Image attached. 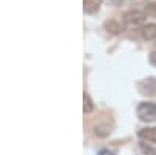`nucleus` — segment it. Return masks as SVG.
<instances>
[{"instance_id":"f257e3e1","label":"nucleus","mask_w":156,"mask_h":155,"mask_svg":"<svg viewBox=\"0 0 156 155\" xmlns=\"http://www.w3.org/2000/svg\"><path fill=\"white\" fill-rule=\"evenodd\" d=\"M137 116L144 122H154L156 121V103L142 102L137 107Z\"/></svg>"},{"instance_id":"f03ea898","label":"nucleus","mask_w":156,"mask_h":155,"mask_svg":"<svg viewBox=\"0 0 156 155\" xmlns=\"http://www.w3.org/2000/svg\"><path fill=\"white\" fill-rule=\"evenodd\" d=\"M145 13L137 11V9H131V11H126L123 14V22L128 27H137V25L144 24L145 22Z\"/></svg>"},{"instance_id":"7ed1b4c3","label":"nucleus","mask_w":156,"mask_h":155,"mask_svg":"<svg viewBox=\"0 0 156 155\" xmlns=\"http://www.w3.org/2000/svg\"><path fill=\"white\" fill-rule=\"evenodd\" d=\"M140 94L144 96H154L156 94V79H145L137 83Z\"/></svg>"},{"instance_id":"20e7f679","label":"nucleus","mask_w":156,"mask_h":155,"mask_svg":"<svg viewBox=\"0 0 156 155\" xmlns=\"http://www.w3.org/2000/svg\"><path fill=\"white\" fill-rule=\"evenodd\" d=\"M139 33H140L142 39L153 41V39H156V25L154 24H147V25H144V27L139 30Z\"/></svg>"},{"instance_id":"39448f33","label":"nucleus","mask_w":156,"mask_h":155,"mask_svg":"<svg viewBox=\"0 0 156 155\" xmlns=\"http://www.w3.org/2000/svg\"><path fill=\"white\" fill-rule=\"evenodd\" d=\"M103 0H83V8L87 14H92V13L98 11L100 5H101Z\"/></svg>"},{"instance_id":"423d86ee","label":"nucleus","mask_w":156,"mask_h":155,"mask_svg":"<svg viewBox=\"0 0 156 155\" xmlns=\"http://www.w3.org/2000/svg\"><path fill=\"white\" fill-rule=\"evenodd\" d=\"M139 136L142 139H147L150 143H154L156 144V127L154 128H142L139 132Z\"/></svg>"},{"instance_id":"0eeeda50","label":"nucleus","mask_w":156,"mask_h":155,"mask_svg":"<svg viewBox=\"0 0 156 155\" xmlns=\"http://www.w3.org/2000/svg\"><path fill=\"white\" fill-rule=\"evenodd\" d=\"M105 28L109 31V33H112V35H117V33H120L122 30H123V27L119 24V22H115V20H109V22H106L105 24Z\"/></svg>"},{"instance_id":"6e6552de","label":"nucleus","mask_w":156,"mask_h":155,"mask_svg":"<svg viewBox=\"0 0 156 155\" xmlns=\"http://www.w3.org/2000/svg\"><path fill=\"white\" fill-rule=\"evenodd\" d=\"M144 13H145L147 16H150V17H154V19H156V2H151V3L145 5Z\"/></svg>"},{"instance_id":"1a4fd4ad","label":"nucleus","mask_w":156,"mask_h":155,"mask_svg":"<svg viewBox=\"0 0 156 155\" xmlns=\"http://www.w3.org/2000/svg\"><path fill=\"white\" fill-rule=\"evenodd\" d=\"M84 113H90V111H92L94 110V105H92V100H90L89 99V96L87 94H84Z\"/></svg>"},{"instance_id":"9d476101","label":"nucleus","mask_w":156,"mask_h":155,"mask_svg":"<svg viewBox=\"0 0 156 155\" xmlns=\"http://www.w3.org/2000/svg\"><path fill=\"white\" fill-rule=\"evenodd\" d=\"M140 147H142V150H144L147 155H156V149H151V147H148V146H145V144H142Z\"/></svg>"},{"instance_id":"9b49d317","label":"nucleus","mask_w":156,"mask_h":155,"mask_svg":"<svg viewBox=\"0 0 156 155\" xmlns=\"http://www.w3.org/2000/svg\"><path fill=\"white\" fill-rule=\"evenodd\" d=\"M150 63H151L153 66L156 68V50H153L151 54H150Z\"/></svg>"},{"instance_id":"f8f14e48","label":"nucleus","mask_w":156,"mask_h":155,"mask_svg":"<svg viewBox=\"0 0 156 155\" xmlns=\"http://www.w3.org/2000/svg\"><path fill=\"white\" fill-rule=\"evenodd\" d=\"M98 155H114L112 152H109V150H100V153Z\"/></svg>"}]
</instances>
